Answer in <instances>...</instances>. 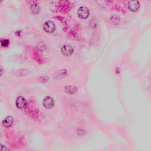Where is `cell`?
I'll use <instances>...</instances> for the list:
<instances>
[{"instance_id": "6da1fadb", "label": "cell", "mask_w": 151, "mask_h": 151, "mask_svg": "<svg viewBox=\"0 0 151 151\" xmlns=\"http://www.w3.org/2000/svg\"><path fill=\"white\" fill-rule=\"evenodd\" d=\"M77 14L79 18L82 19H85L89 17L90 11L87 7L82 6L78 8L77 12Z\"/></svg>"}, {"instance_id": "7a4b0ae2", "label": "cell", "mask_w": 151, "mask_h": 151, "mask_svg": "<svg viewBox=\"0 0 151 151\" xmlns=\"http://www.w3.org/2000/svg\"><path fill=\"white\" fill-rule=\"evenodd\" d=\"M43 29L45 32L51 34L55 30V25L54 22L51 20L46 21L43 25Z\"/></svg>"}, {"instance_id": "3957f363", "label": "cell", "mask_w": 151, "mask_h": 151, "mask_svg": "<svg viewBox=\"0 0 151 151\" xmlns=\"http://www.w3.org/2000/svg\"><path fill=\"white\" fill-rule=\"evenodd\" d=\"M140 6V3L139 0H129L127 2V7L129 9L133 12H137Z\"/></svg>"}, {"instance_id": "277c9868", "label": "cell", "mask_w": 151, "mask_h": 151, "mask_svg": "<svg viewBox=\"0 0 151 151\" xmlns=\"http://www.w3.org/2000/svg\"><path fill=\"white\" fill-rule=\"evenodd\" d=\"M43 106L47 109H51L54 106V100L53 98L50 96H45L42 101Z\"/></svg>"}, {"instance_id": "5b68a950", "label": "cell", "mask_w": 151, "mask_h": 151, "mask_svg": "<svg viewBox=\"0 0 151 151\" xmlns=\"http://www.w3.org/2000/svg\"><path fill=\"white\" fill-rule=\"evenodd\" d=\"M61 53L65 56H70L74 52L73 47L69 44H64L61 48Z\"/></svg>"}, {"instance_id": "8992f818", "label": "cell", "mask_w": 151, "mask_h": 151, "mask_svg": "<svg viewBox=\"0 0 151 151\" xmlns=\"http://www.w3.org/2000/svg\"><path fill=\"white\" fill-rule=\"evenodd\" d=\"M15 105L17 106V107L18 109H23L25 107V105H26V100L25 99L20 96H18L17 99H16V101H15Z\"/></svg>"}, {"instance_id": "52a82bcc", "label": "cell", "mask_w": 151, "mask_h": 151, "mask_svg": "<svg viewBox=\"0 0 151 151\" xmlns=\"http://www.w3.org/2000/svg\"><path fill=\"white\" fill-rule=\"evenodd\" d=\"M67 74V71L65 69H61L57 71L54 74L53 77L55 79H60L64 77Z\"/></svg>"}, {"instance_id": "ba28073f", "label": "cell", "mask_w": 151, "mask_h": 151, "mask_svg": "<svg viewBox=\"0 0 151 151\" xmlns=\"http://www.w3.org/2000/svg\"><path fill=\"white\" fill-rule=\"evenodd\" d=\"M13 122H14L13 117L11 116H8L2 120V125L4 127H9L12 124Z\"/></svg>"}, {"instance_id": "9c48e42d", "label": "cell", "mask_w": 151, "mask_h": 151, "mask_svg": "<svg viewBox=\"0 0 151 151\" xmlns=\"http://www.w3.org/2000/svg\"><path fill=\"white\" fill-rule=\"evenodd\" d=\"M30 11L33 14H38L40 11V6L37 3H33L30 5Z\"/></svg>"}, {"instance_id": "30bf717a", "label": "cell", "mask_w": 151, "mask_h": 151, "mask_svg": "<svg viewBox=\"0 0 151 151\" xmlns=\"http://www.w3.org/2000/svg\"><path fill=\"white\" fill-rule=\"evenodd\" d=\"M65 91L70 94H74L77 91V88L73 86H67L65 87Z\"/></svg>"}, {"instance_id": "8fae6325", "label": "cell", "mask_w": 151, "mask_h": 151, "mask_svg": "<svg viewBox=\"0 0 151 151\" xmlns=\"http://www.w3.org/2000/svg\"><path fill=\"white\" fill-rule=\"evenodd\" d=\"M110 19L113 23L116 24H119L120 21V18L117 15H112L111 17L110 18Z\"/></svg>"}, {"instance_id": "7c38bea8", "label": "cell", "mask_w": 151, "mask_h": 151, "mask_svg": "<svg viewBox=\"0 0 151 151\" xmlns=\"http://www.w3.org/2000/svg\"><path fill=\"white\" fill-rule=\"evenodd\" d=\"M9 41L7 39H1V45L2 47H8L9 45Z\"/></svg>"}, {"instance_id": "4fadbf2b", "label": "cell", "mask_w": 151, "mask_h": 151, "mask_svg": "<svg viewBox=\"0 0 151 151\" xmlns=\"http://www.w3.org/2000/svg\"><path fill=\"white\" fill-rule=\"evenodd\" d=\"M48 77L47 76H43L40 78V80L42 82H46L48 81Z\"/></svg>"}, {"instance_id": "5bb4252c", "label": "cell", "mask_w": 151, "mask_h": 151, "mask_svg": "<svg viewBox=\"0 0 151 151\" xmlns=\"http://www.w3.org/2000/svg\"><path fill=\"white\" fill-rule=\"evenodd\" d=\"M147 1H150V0H147Z\"/></svg>"}]
</instances>
